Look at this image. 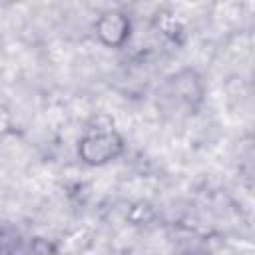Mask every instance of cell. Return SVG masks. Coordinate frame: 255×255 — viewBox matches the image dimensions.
Instances as JSON below:
<instances>
[{
    "instance_id": "obj_4",
    "label": "cell",
    "mask_w": 255,
    "mask_h": 255,
    "mask_svg": "<svg viewBox=\"0 0 255 255\" xmlns=\"http://www.w3.org/2000/svg\"><path fill=\"white\" fill-rule=\"evenodd\" d=\"M10 129H12V116L4 106H0V135L8 133Z\"/></svg>"
},
{
    "instance_id": "obj_3",
    "label": "cell",
    "mask_w": 255,
    "mask_h": 255,
    "mask_svg": "<svg viewBox=\"0 0 255 255\" xmlns=\"http://www.w3.org/2000/svg\"><path fill=\"white\" fill-rule=\"evenodd\" d=\"M94 34L106 48H122L131 34V22L122 10H106L96 18Z\"/></svg>"
},
{
    "instance_id": "obj_1",
    "label": "cell",
    "mask_w": 255,
    "mask_h": 255,
    "mask_svg": "<svg viewBox=\"0 0 255 255\" xmlns=\"http://www.w3.org/2000/svg\"><path fill=\"white\" fill-rule=\"evenodd\" d=\"M207 84L199 70L187 66L167 74L155 90V108L167 120L193 118L205 104Z\"/></svg>"
},
{
    "instance_id": "obj_5",
    "label": "cell",
    "mask_w": 255,
    "mask_h": 255,
    "mask_svg": "<svg viewBox=\"0 0 255 255\" xmlns=\"http://www.w3.org/2000/svg\"><path fill=\"white\" fill-rule=\"evenodd\" d=\"M6 241H10V239L6 237L4 229H0V251H8L10 249V245H6Z\"/></svg>"
},
{
    "instance_id": "obj_2",
    "label": "cell",
    "mask_w": 255,
    "mask_h": 255,
    "mask_svg": "<svg viewBox=\"0 0 255 255\" xmlns=\"http://www.w3.org/2000/svg\"><path fill=\"white\" fill-rule=\"evenodd\" d=\"M126 149V141L122 133L112 126H94L86 128L82 137L78 139L76 153L84 165L102 167L116 161Z\"/></svg>"
}]
</instances>
